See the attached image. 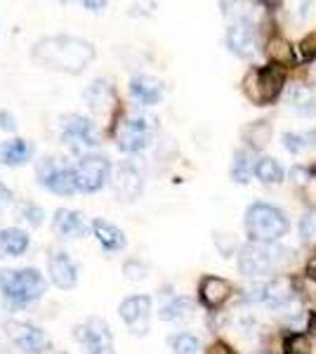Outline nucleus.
I'll return each instance as SVG.
<instances>
[{"label":"nucleus","instance_id":"f257e3e1","mask_svg":"<svg viewBox=\"0 0 316 354\" xmlns=\"http://www.w3.org/2000/svg\"><path fill=\"white\" fill-rule=\"evenodd\" d=\"M31 59L50 71L78 76L95 59V45L78 36H48L33 45Z\"/></svg>","mask_w":316,"mask_h":354},{"label":"nucleus","instance_id":"f03ea898","mask_svg":"<svg viewBox=\"0 0 316 354\" xmlns=\"http://www.w3.org/2000/svg\"><path fill=\"white\" fill-rule=\"evenodd\" d=\"M0 293H3L10 307H26L45 293V279L33 267H28V270H3L0 272Z\"/></svg>","mask_w":316,"mask_h":354},{"label":"nucleus","instance_id":"7ed1b4c3","mask_svg":"<svg viewBox=\"0 0 316 354\" xmlns=\"http://www.w3.org/2000/svg\"><path fill=\"white\" fill-rule=\"evenodd\" d=\"M245 232L255 243H272L286 236L288 220L279 208L269 203H252L245 213Z\"/></svg>","mask_w":316,"mask_h":354},{"label":"nucleus","instance_id":"20e7f679","mask_svg":"<svg viewBox=\"0 0 316 354\" xmlns=\"http://www.w3.org/2000/svg\"><path fill=\"white\" fill-rule=\"evenodd\" d=\"M284 68L281 66H264V68H252L248 76L243 78V93L248 95L250 102H255V104H269V102H274L281 93V88H284Z\"/></svg>","mask_w":316,"mask_h":354},{"label":"nucleus","instance_id":"39448f33","mask_svg":"<svg viewBox=\"0 0 316 354\" xmlns=\"http://www.w3.org/2000/svg\"><path fill=\"white\" fill-rule=\"evenodd\" d=\"M111 175V163L102 153H85L73 168V177H76V189L85 194H95L109 182Z\"/></svg>","mask_w":316,"mask_h":354},{"label":"nucleus","instance_id":"423d86ee","mask_svg":"<svg viewBox=\"0 0 316 354\" xmlns=\"http://www.w3.org/2000/svg\"><path fill=\"white\" fill-rule=\"evenodd\" d=\"M151 133H154L151 118H147V116L125 118L116 130L118 149L125 153H137V151L147 149L149 142H151Z\"/></svg>","mask_w":316,"mask_h":354},{"label":"nucleus","instance_id":"0eeeda50","mask_svg":"<svg viewBox=\"0 0 316 354\" xmlns=\"http://www.w3.org/2000/svg\"><path fill=\"white\" fill-rule=\"evenodd\" d=\"M40 187H45L48 192L57 194V196H71L76 192V177L73 170L66 168L64 163H59L57 158H45L36 170Z\"/></svg>","mask_w":316,"mask_h":354},{"label":"nucleus","instance_id":"6e6552de","mask_svg":"<svg viewBox=\"0 0 316 354\" xmlns=\"http://www.w3.org/2000/svg\"><path fill=\"white\" fill-rule=\"evenodd\" d=\"M73 338L83 342L88 354H113V338L104 319L93 317L73 328Z\"/></svg>","mask_w":316,"mask_h":354},{"label":"nucleus","instance_id":"1a4fd4ad","mask_svg":"<svg viewBox=\"0 0 316 354\" xmlns=\"http://www.w3.org/2000/svg\"><path fill=\"white\" fill-rule=\"evenodd\" d=\"M274 258L272 248H267L264 243H245L239 250V272L245 277H264L274 270Z\"/></svg>","mask_w":316,"mask_h":354},{"label":"nucleus","instance_id":"9d476101","mask_svg":"<svg viewBox=\"0 0 316 354\" xmlns=\"http://www.w3.org/2000/svg\"><path fill=\"white\" fill-rule=\"evenodd\" d=\"M62 142H66L73 151H83L88 147H95V128L88 118L78 116V113H71L62 121Z\"/></svg>","mask_w":316,"mask_h":354},{"label":"nucleus","instance_id":"9b49d317","mask_svg":"<svg viewBox=\"0 0 316 354\" xmlns=\"http://www.w3.org/2000/svg\"><path fill=\"white\" fill-rule=\"evenodd\" d=\"M118 312L132 333L145 335L149 328V317H151V298L149 295H130L120 302Z\"/></svg>","mask_w":316,"mask_h":354},{"label":"nucleus","instance_id":"f8f14e48","mask_svg":"<svg viewBox=\"0 0 316 354\" xmlns=\"http://www.w3.org/2000/svg\"><path fill=\"white\" fill-rule=\"evenodd\" d=\"M10 335H12V342L24 354H43L50 350L48 333L43 328L33 326V324L12 322L10 324Z\"/></svg>","mask_w":316,"mask_h":354},{"label":"nucleus","instance_id":"ddd939ff","mask_svg":"<svg viewBox=\"0 0 316 354\" xmlns=\"http://www.w3.org/2000/svg\"><path fill=\"white\" fill-rule=\"evenodd\" d=\"M85 100H88V106L93 109V113L102 116L104 121H113L118 113V100L113 88L106 81H95L90 83V88L85 90Z\"/></svg>","mask_w":316,"mask_h":354},{"label":"nucleus","instance_id":"4468645a","mask_svg":"<svg viewBox=\"0 0 316 354\" xmlns=\"http://www.w3.org/2000/svg\"><path fill=\"white\" fill-rule=\"evenodd\" d=\"M111 187H113V194L118 196V201L132 203L135 198H140V194H142L140 170L132 163H120L116 175H113V180H111Z\"/></svg>","mask_w":316,"mask_h":354},{"label":"nucleus","instance_id":"2eb2a0df","mask_svg":"<svg viewBox=\"0 0 316 354\" xmlns=\"http://www.w3.org/2000/svg\"><path fill=\"white\" fill-rule=\"evenodd\" d=\"M227 45L234 55L239 57H250L255 53V45H257V38H255V26L250 24L248 19H239L229 26L227 31Z\"/></svg>","mask_w":316,"mask_h":354},{"label":"nucleus","instance_id":"dca6fc26","mask_svg":"<svg viewBox=\"0 0 316 354\" xmlns=\"http://www.w3.org/2000/svg\"><path fill=\"white\" fill-rule=\"evenodd\" d=\"M48 274L50 279H53V283L57 288H73L78 281V270L76 265H73V260L68 258V253H53L48 260Z\"/></svg>","mask_w":316,"mask_h":354},{"label":"nucleus","instance_id":"f3484780","mask_svg":"<svg viewBox=\"0 0 316 354\" xmlns=\"http://www.w3.org/2000/svg\"><path fill=\"white\" fill-rule=\"evenodd\" d=\"M198 295H201V302H203L208 310H217V307H222L224 302L229 300V295H232V283L220 277H203L198 286Z\"/></svg>","mask_w":316,"mask_h":354},{"label":"nucleus","instance_id":"a211bd4d","mask_svg":"<svg viewBox=\"0 0 316 354\" xmlns=\"http://www.w3.org/2000/svg\"><path fill=\"white\" fill-rule=\"evenodd\" d=\"M53 230L59 236L66 239H78L88 234V225H85L83 215L76 213V210H68V208H59L53 218Z\"/></svg>","mask_w":316,"mask_h":354},{"label":"nucleus","instance_id":"6ab92c4d","mask_svg":"<svg viewBox=\"0 0 316 354\" xmlns=\"http://www.w3.org/2000/svg\"><path fill=\"white\" fill-rule=\"evenodd\" d=\"M31 245V239L19 227H5L0 230V258H19Z\"/></svg>","mask_w":316,"mask_h":354},{"label":"nucleus","instance_id":"aec40b11","mask_svg":"<svg viewBox=\"0 0 316 354\" xmlns=\"http://www.w3.org/2000/svg\"><path fill=\"white\" fill-rule=\"evenodd\" d=\"M130 93L140 104H158L163 97V83L154 76H135L130 81Z\"/></svg>","mask_w":316,"mask_h":354},{"label":"nucleus","instance_id":"412c9836","mask_svg":"<svg viewBox=\"0 0 316 354\" xmlns=\"http://www.w3.org/2000/svg\"><path fill=\"white\" fill-rule=\"evenodd\" d=\"M33 156V145L28 140H10L0 145V163L3 165H24L26 161H31Z\"/></svg>","mask_w":316,"mask_h":354},{"label":"nucleus","instance_id":"4be33fe9","mask_svg":"<svg viewBox=\"0 0 316 354\" xmlns=\"http://www.w3.org/2000/svg\"><path fill=\"white\" fill-rule=\"evenodd\" d=\"M93 234L97 236V241L104 250L109 253H116V250H123L125 248V234L118 230L116 225L106 220H95L93 222Z\"/></svg>","mask_w":316,"mask_h":354},{"label":"nucleus","instance_id":"5701e85b","mask_svg":"<svg viewBox=\"0 0 316 354\" xmlns=\"http://www.w3.org/2000/svg\"><path fill=\"white\" fill-rule=\"evenodd\" d=\"M288 104L290 109L300 116H314L316 113V97L307 85H290L288 90Z\"/></svg>","mask_w":316,"mask_h":354},{"label":"nucleus","instance_id":"b1692460","mask_svg":"<svg viewBox=\"0 0 316 354\" xmlns=\"http://www.w3.org/2000/svg\"><path fill=\"white\" fill-rule=\"evenodd\" d=\"M267 55H269V59L274 62V66H281V68L295 66V50H292V45L281 36L269 38Z\"/></svg>","mask_w":316,"mask_h":354},{"label":"nucleus","instance_id":"393cba45","mask_svg":"<svg viewBox=\"0 0 316 354\" xmlns=\"http://www.w3.org/2000/svg\"><path fill=\"white\" fill-rule=\"evenodd\" d=\"M255 175L264 185H279L284 180V170H281V165L274 158H260L255 163Z\"/></svg>","mask_w":316,"mask_h":354},{"label":"nucleus","instance_id":"a878e982","mask_svg":"<svg viewBox=\"0 0 316 354\" xmlns=\"http://www.w3.org/2000/svg\"><path fill=\"white\" fill-rule=\"evenodd\" d=\"M245 142H250V147H255V149H264V147L269 145V140H272V125L267 121H257L245 128Z\"/></svg>","mask_w":316,"mask_h":354},{"label":"nucleus","instance_id":"bb28decb","mask_svg":"<svg viewBox=\"0 0 316 354\" xmlns=\"http://www.w3.org/2000/svg\"><path fill=\"white\" fill-rule=\"evenodd\" d=\"M255 173V163H252V156L250 151L241 149L234 153V165H232V177L241 185H245L248 182V177Z\"/></svg>","mask_w":316,"mask_h":354},{"label":"nucleus","instance_id":"cd10ccee","mask_svg":"<svg viewBox=\"0 0 316 354\" xmlns=\"http://www.w3.org/2000/svg\"><path fill=\"white\" fill-rule=\"evenodd\" d=\"M189 312H192V302H189L187 298H175V300H170L163 310H160V319H165V322H175V319L189 317Z\"/></svg>","mask_w":316,"mask_h":354},{"label":"nucleus","instance_id":"c85d7f7f","mask_svg":"<svg viewBox=\"0 0 316 354\" xmlns=\"http://www.w3.org/2000/svg\"><path fill=\"white\" fill-rule=\"evenodd\" d=\"M284 145H286V149H288L290 153H300V151L307 149V147L316 145V133H309V135L286 133L284 135Z\"/></svg>","mask_w":316,"mask_h":354},{"label":"nucleus","instance_id":"c756f323","mask_svg":"<svg viewBox=\"0 0 316 354\" xmlns=\"http://www.w3.org/2000/svg\"><path fill=\"white\" fill-rule=\"evenodd\" d=\"M198 350H201V342L194 335L180 333L172 338V352L175 354H198Z\"/></svg>","mask_w":316,"mask_h":354},{"label":"nucleus","instance_id":"7c9ffc66","mask_svg":"<svg viewBox=\"0 0 316 354\" xmlns=\"http://www.w3.org/2000/svg\"><path fill=\"white\" fill-rule=\"evenodd\" d=\"M312 352V342H309L307 335L295 333L286 340V354H309Z\"/></svg>","mask_w":316,"mask_h":354},{"label":"nucleus","instance_id":"2f4dec72","mask_svg":"<svg viewBox=\"0 0 316 354\" xmlns=\"http://www.w3.org/2000/svg\"><path fill=\"white\" fill-rule=\"evenodd\" d=\"M300 234L304 241H314L316 239V210H307L304 218L300 220Z\"/></svg>","mask_w":316,"mask_h":354},{"label":"nucleus","instance_id":"473e14b6","mask_svg":"<svg viewBox=\"0 0 316 354\" xmlns=\"http://www.w3.org/2000/svg\"><path fill=\"white\" fill-rule=\"evenodd\" d=\"M215 245H217V250H220L224 258L234 255V250L239 248V245H236V239H234L232 234H215Z\"/></svg>","mask_w":316,"mask_h":354},{"label":"nucleus","instance_id":"72a5a7b5","mask_svg":"<svg viewBox=\"0 0 316 354\" xmlns=\"http://www.w3.org/2000/svg\"><path fill=\"white\" fill-rule=\"evenodd\" d=\"M125 277H128L130 281H140V279L147 277V267L142 265V262H137V260L125 262Z\"/></svg>","mask_w":316,"mask_h":354},{"label":"nucleus","instance_id":"f704fd0d","mask_svg":"<svg viewBox=\"0 0 316 354\" xmlns=\"http://www.w3.org/2000/svg\"><path fill=\"white\" fill-rule=\"evenodd\" d=\"M0 128L8 130V133H15V130H17L15 116L10 111H0Z\"/></svg>","mask_w":316,"mask_h":354},{"label":"nucleus","instance_id":"c9c22d12","mask_svg":"<svg viewBox=\"0 0 316 354\" xmlns=\"http://www.w3.org/2000/svg\"><path fill=\"white\" fill-rule=\"evenodd\" d=\"M300 48H302L304 59H314V57H316V36H309L307 41L300 45Z\"/></svg>","mask_w":316,"mask_h":354},{"label":"nucleus","instance_id":"e433bc0d","mask_svg":"<svg viewBox=\"0 0 316 354\" xmlns=\"http://www.w3.org/2000/svg\"><path fill=\"white\" fill-rule=\"evenodd\" d=\"M24 215H26V220L31 222V225H40V218H43V210L36 208V205H26V208H24Z\"/></svg>","mask_w":316,"mask_h":354},{"label":"nucleus","instance_id":"4c0bfd02","mask_svg":"<svg viewBox=\"0 0 316 354\" xmlns=\"http://www.w3.org/2000/svg\"><path fill=\"white\" fill-rule=\"evenodd\" d=\"M292 180H295L297 185H307V182L312 180V173H309L307 168H300V165H297V168H292Z\"/></svg>","mask_w":316,"mask_h":354},{"label":"nucleus","instance_id":"58836bf2","mask_svg":"<svg viewBox=\"0 0 316 354\" xmlns=\"http://www.w3.org/2000/svg\"><path fill=\"white\" fill-rule=\"evenodd\" d=\"M205 354H234V350L229 345H224V342H212L210 350Z\"/></svg>","mask_w":316,"mask_h":354},{"label":"nucleus","instance_id":"ea45409f","mask_svg":"<svg viewBox=\"0 0 316 354\" xmlns=\"http://www.w3.org/2000/svg\"><path fill=\"white\" fill-rule=\"evenodd\" d=\"M307 274H309V279H314L316 281V258H312L307 262Z\"/></svg>","mask_w":316,"mask_h":354},{"label":"nucleus","instance_id":"a19ab883","mask_svg":"<svg viewBox=\"0 0 316 354\" xmlns=\"http://www.w3.org/2000/svg\"><path fill=\"white\" fill-rule=\"evenodd\" d=\"M104 5L106 3H88V0H85L83 8H93V12H100V10H104Z\"/></svg>","mask_w":316,"mask_h":354}]
</instances>
